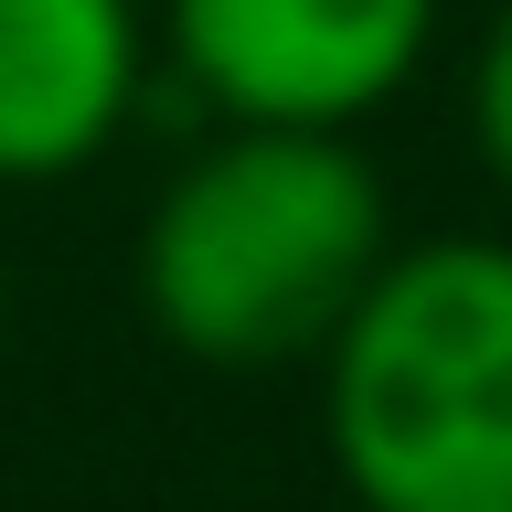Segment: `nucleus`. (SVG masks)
Wrapping results in <instances>:
<instances>
[{
    "mask_svg": "<svg viewBox=\"0 0 512 512\" xmlns=\"http://www.w3.org/2000/svg\"><path fill=\"white\" fill-rule=\"evenodd\" d=\"M150 96L139 0H0V192L75 182Z\"/></svg>",
    "mask_w": 512,
    "mask_h": 512,
    "instance_id": "4",
    "label": "nucleus"
},
{
    "mask_svg": "<svg viewBox=\"0 0 512 512\" xmlns=\"http://www.w3.org/2000/svg\"><path fill=\"white\" fill-rule=\"evenodd\" d=\"M320 438L363 512H512V235H416L320 352Z\"/></svg>",
    "mask_w": 512,
    "mask_h": 512,
    "instance_id": "2",
    "label": "nucleus"
},
{
    "mask_svg": "<svg viewBox=\"0 0 512 512\" xmlns=\"http://www.w3.org/2000/svg\"><path fill=\"white\" fill-rule=\"evenodd\" d=\"M0 352H11V267H0Z\"/></svg>",
    "mask_w": 512,
    "mask_h": 512,
    "instance_id": "6",
    "label": "nucleus"
},
{
    "mask_svg": "<svg viewBox=\"0 0 512 512\" xmlns=\"http://www.w3.org/2000/svg\"><path fill=\"white\" fill-rule=\"evenodd\" d=\"M160 43L214 128H331L352 139L416 86L438 0H160Z\"/></svg>",
    "mask_w": 512,
    "mask_h": 512,
    "instance_id": "3",
    "label": "nucleus"
},
{
    "mask_svg": "<svg viewBox=\"0 0 512 512\" xmlns=\"http://www.w3.org/2000/svg\"><path fill=\"white\" fill-rule=\"evenodd\" d=\"M470 150L512 192V0L491 11V32H480V54H470Z\"/></svg>",
    "mask_w": 512,
    "mask_h": 512,
    "instance_id": "5",
    "label": "nucleus"
},
{
    "mask_svg": "<svg viewBox=\"0 0 512 512\" xmlns=\"http://www.w3.org/2000/svg\"><path fill=\"white\" fill-rule=\"evenodd\" d=\"M384 171L331 128H214L139 214V320L182 363L278 374L320 363L352 299L384 278Z\"/></svg>",
    "mask_w": 512,
    "mask_h": 512,
    "instance_id": "1",
    "label": "nucleus"
}]
</instances>
